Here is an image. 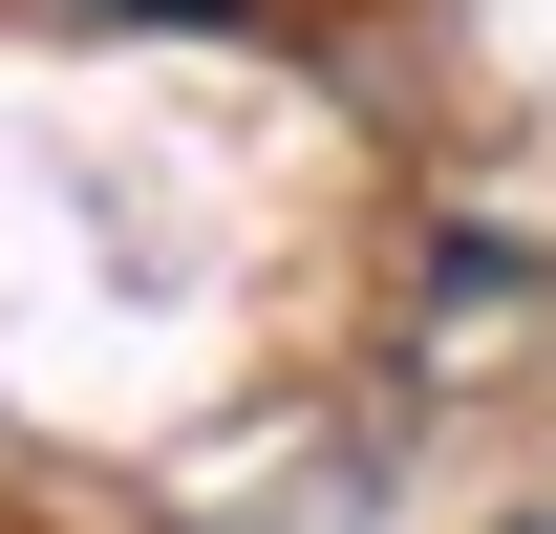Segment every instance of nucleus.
Wrapping results in <instances>:
<instances>
[{
	"label": "nucleus",
	"instance_id": "obj_1",
	"mask_svg": "<svg viewBox=\"0 0 556 534\" xmlns=\"http://www.w3.org/2000/svg\"><path fill=\"white\" fill-rule=\"evenodd\" d=\"M108 22H236V0H108Z\"/></svg>",
	"mask_w": 556,
	"mask_h": 534
}]
</instances>
